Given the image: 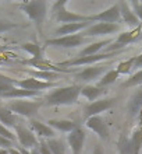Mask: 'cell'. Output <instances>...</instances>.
Wrapping results in <instances>:
<instances>
[{
    "label": "cell",
    "instance_id": "13",
    "mask_svg": "<svg viewBox=\"0 0 142 154\" xmlns=\"http://www.w3.org/2000/svg\"><path fill=\"white\" fill-rule=\"evenodd\" d=\"M85 126L89 130H92L95 134H97L99 139H102V140H107V139H109L110 128L100 115H99V116H92V118H89V119H86Z\"/></svg>",
    "mask_w": 142,
    "mask_h": 154
},
{
    "label": "cell",
    "instance_id": "36",
    "mask_svg": "<svg viewBox=\"0 0 142 154\" xmlns=\"http://www.w3.org/2000/svg\"><path fill=\"white\" fill-rule=\"evenodd\" d=\"M131 8L134 10V13L137 14V17L139 18V21L142 23V2H137V0H132L130 2Z\"/></svg>",
    "mask_w": 142,
    "mask_h": 154
},
{
    "label": "cell",
    "instance_id": "6",
    "mask_svg": "<svg viewBox=\"0 0 142 154\" xmlns=\"http://www.w3.org/2000/svg\"><path fill=\"white\" fill-rule=\"evenodd\" d=\"M16 136L18 143H20V147H22L25 150H33L39 146V139L36 137V134L31 130V128H27L22 122L17 125Z\"/></svg>",
    "mask_w": 142,
    "mask_h": 154
},
{
    "label": "cell",
    "instance_id": "2",
    "mask_svg": "<svg viewBox=\"0 0 142 154\" xmlns=\"http://www.w3.org/2000/svg\"><path fill=\"white\" fill-rule=\"evenodd\" d=\"M18 7L35 24L38 31L42 32V24L46 18V14H48V2H45V0H31V2H24V3L18 4Z\"/></svg>",
    "mask_w": 142,
    "mask_h": 154
},
{
    "label": "cell",
    "instance_id": "28",
    "mask_svg": "<svg viewBox=\"0 0 142 154\" xmlns=\"http://www.w3.org/2000/svg\"><path fill=\"white\" fill-rule=\"evenodd\" d=\"M118 76L120 74L117 73V70L116 69H110L109 72H106L103 76L99 79V81H97V87H102V88H106L107 85L110 84H113V83H116L118 79Z\"/></svg>",
    "mask_w": 142,
    "mask_h": 154
},
{
    "label": "cell",
    "instance_id": "8",
    "mask_svg": "<svg viewBox=\"0 0 142 154\" xmlns=\"http://www.w3.org/2000/svg\"><path fill=\"white\" fill-rule=\"evenodd\" d=\"M141 32H142V27L130 29V31H126V32H120L117 35V38L113 41V44L106 48V52H120L121 48L132 44V42H137L139 39V37H141Z\"/></svg>",
    "mask_w": 142,
    "mask_h": 154
},
{
    "label": "cell",
    "instance_id": "19",
    "mask_svg": "<svg viewBox=\"0 0 142 154\" xmlns=\"http://www.w3.org/2000/svg\"><path fill=\"white\" fill-rule=\"evenodd\" d=\"M50 128H53L57 132H61V133H71L73 130H75L78 128V123L74 121H70V119H49L46 122Z\"/></svg>",
    "mask_w": 142,
    "mask_h": 154
},
{
    "label": "cell",
    "instance_id": "37",
    "mask_svg": "<svg viewBox=\"0 0 142 154\" xmlns=\"http://www.w3.org/2000/svg\"><path fill=\"white\" fill-rule=\"evenodd\" d=\"M13 146H14V142L3 137V136H0V149H3V150H10V149H13Z\"/></svg>",
    "mask_w": 142,
    "mask_h": 154
},
{
    "label": "cell",
    "instance_id": "11",
    "mask_svg": "<svg viewBox=\"0 0 142 154\" xmlns=\"http://www.w3.org/2000/svg\"><path fill=\"white\" fill-rule=\"evenodd\" d=\"M89 23H112V24H118V21L121 20V14H120V6L118 3L110 6L103 11L97 13V14H91L88 16Z\"/></svg>",
    "mask_w": 142,
    "mask_h": 154
},
{
    "label": "cell",
    "instance_id": "34",
    "mask_svg": "<svg viewBox=\"0 0 142 154\" xmlns=\"http://www.w3.org/2000/svg\"><path fill=\"white\" fill-rule=\"evenodd\" d=\"M18 27H21L18 23H13V21H8V20H3V18H0V34L7 32V31H10V29L18 28Z\"/></svg>",
    "mask_w": 142,
    "mask_h": 154
},
{
    "label": "cell",
    "instance_id": "5",
    "mask_svg": "<svg viewBox=\"0 0 142 154\" xmlns=\"http://www.w3.org/2000/svg\"><path fill=\"white\" fill-rule=\"evenodd\" d=\"M120 52H105V53H96V55H91V56H77L70 60L61 62L59 66L61 67H75V66H94L100 63L102 60L106 59H112V57L117 56Z\"/></svg>",
    "mask_w": 142,
    "mask_h": 154
},
{
    "label": "cell",
    "instance_id": "42",
    "mask_svg": "<svg viewBox=\"0 0 142 154\" xmlns=\"http://www.w3.org/2000/svg\"><path fill=\"white\" fill-rule=\"evenodd\" d=\"M8 153H10V154H21L20 150H18L17 147H16V149H14V147H13V149H10V150H8Z\"/></svg>",
    "mask_w": 142,
    "mask_h": 154
},
{
    "label": "cell",
    "instance_id": "25",
    "mask_svg": "<svg viewBox=\"0 0 142 154\" xmlns=\"http://www.w3.org/2000/svg\"><path fill=\"white\" fill-rule=\"evenodd\" d=\"M117 147L120 154H135L132 140H131V137L127 133H121V136L118 139Z\"/></svg>",
    "mask_w": 142,
    "mask_h": 154
},
{
    "label": "cell",
    "instance_id": "12",
    "mask_svg": "<svg viewBox=\"0 0 142 154\" xmlns=\"http://www.w3.org/2000/svg\"><path fill=\"white\" fill-rule=\"evenodd\" d=\"M110 70L109 65H94V66H88V67H84L81 72H78L75 74V79L78 81H84V83H91V81H95L97 79H100L106 72Z\"/></svg>",
    "mask_w": 142,
    "mask_h": 154
},
{
    "label": "cell",
    "instance_id": "9",
    "mask_svg": "<svg viewBox=\"0 0 142 154\" xmlns=\"http://www.w3.org/2000/svg\"><path fill=\"white\" fill-rule=\"evenodd\" d=\"M121 31L120 24H112V23H95L86 28L84 32H81L85 38L88 37H107V35H114Z\"/></svg>",
    "mask_w": 142,
    "mask_h": 154
},
{
    "label": "cell",
    "instance_id": "21",
    "mask_svg": "<svg viewBox=\"0 0 142 154\" xmlns=\"http://www.w3.org/2000/svg\"><path fill=\"white\" fill-rule=\"evenodd\" d=\"M127 109H128L130 116H138L139 112L142 111V85L130 97Z\"/></svg>",
    "mask_w": 142,
    "mask_h": 154
},
{
    "label": "cell",
    "instance_id": "17",
    "mask_svg": "<svg viewBox=\"0 0 142 154\" xmlns=\"http://www.w3.org/2000/svg\"><path fill=\"white\" fill-rule=\"evenodd\" d=\"M29 128H31V130L33 133L36 134V137H39L41 140L54 139V136H56V130L53 128H50L48 123L36 121V119H29Z\"/></svg>",
    "mask_w": 142,
    "mask_h": 154
},
{
    "label": "cell",
    "instance_id": "39",
    "mask_svg": "<svg viewBox=\"0 0 142 154\" xmlns=\"http://www.w3.org/2000/svg\"><path fill=\"white\" fill-rule=\"evenodd\" d=\"M92 154H106V153H105L103 146L97 143V144H95V146H94V151H92Z\"/></svg>",
    "mask_w": 142,
    "mask_h": 154
},
{
    "label": "cell",
    "instance_id": "32",
    "mask_svg": "<svg viewBox=\"0 0 142 154\" xmlns=\"http://www.w3.org/2000/svg\"><path fill=\"white\" fill-rule=\"evenodd\" d=\"M14 83H16V79H11V77H7L0 73V95L16 88Z\"/></svg>",
    "mask_w": 142,
    "mask_h": 154
},
{
    "label": "cell",
    "instance_id": "22",
    "mask_svg": "<svg viewBox=\"0 0 142 154\" xmlns=\"http://www.w3.org/2000/svg\"><path fill=\"white\" fill-rule=\"evenodd\" d=\"M103 94H106V88H102V87H97V85L94 84H86L81 90V97H84L85 100H88L91 102L100 100Z\"/></svg>",
    "mask_w": 142,
    "mask_h": 154
},
{
    "label": "cell",
    "instance_id": "1",
    "mask_svg": "<svg viewBox=\"0 0 142 154\" xmlns=\"http://www.w3.org/2000/svg\"><path fill=\"white\" fill-rule=\"evenodd\" d=\"M82 87L78 84L65 85V87H57L52 90L45 97L46 106H60V105H74L78 104V100L81 97Z\"/></svg>",
    "mask_w": 142,
    "mask_h": 154
},
{
    "label": "cell",
    "instance_id": "16",
    "mask_svg": "<svg viewBox=\"0 0 142 154\" xmlns=\"http://www.w3.org/2000/svg\"><path fill=\"white\" fill-rule=\"evenodd\" d=\"M120 6V14H121V21L126 25H128L131 29L139 28L142 27V23L139 21V18L137 17V14L134 13V10L131 8L128 2H118Z\"/></svg>",
    "mask_w": 142,
    "mask_h": 154
},
{
    "label": "cell",
    "instance_id": "20",
    "mask_svg": "<svg viewBox=\"0 0 142 154\" xmlns=\"http://www.w3.org/2000/svg\"><path fill=\"white\" fill-rule=\"evenodd\" d=\"M41 94V91H29V90H22L16 87L14 90L8 91V93H4L0 95V98H6V100H28V98H33L38 97Z\"/></svg>",
    "mask_w": 142,
    "mask_h": 154
},
{
    "label": "cell",
    "instance_id": "4",
    "mask_svg": "<svg viewBox=\"0 0 142 154\" xmlns=\"http://www.w3.org/2000/svg\"><path fill=\"white\" fill-rule=\"evenodd\" d=\"M68 3V0H60L53 4V17L57 23H61V25L64 24H71V23H84V21H89L88 16L84 14H78V13L70 11L65 7Z\"/></svg>",
    "mask_w": 142,
    "mask_h": 154
},
{
    "label": "cell",
    "instance_id": "38",
    "mask_svg": "<svg viewBox=\"0 0 142 154\" xmlns=\"http://www.w3.org/2000/svg\"><path fill=\"white\" fill-rule=\"evenodd\" d=\"M38 150H39V153L41 154H53L52 151H50V149H49L48 143H46V140H39V146H38Z\"/></svg>",
    "mask_w": 142,
    "mask_h": 154
},
{
    "label": "cell",
    "instance_id": "35",
    "mask_svg": "<svg viewBox=\"0 0 142 154\" xmlns=\"http://www.w3.org/2000/svg\"><path fill=\"white\" fill-rule=\"evenodd\" d=\"M0 136H3V137L8 139V140H11V142H16V139H17L16 134L13 133L8 128H6L4 125H1V123H0Z\"/></svg>",
    "mask_w": 142,
    "mask_h": 154
},
{
    "label": "cell",
    "instance_id": "24",
    "mask_svg": "<svg viewBox=\"0 0 142 154\" xmlns=\"http://www.w3.org/2000/svg\"><path fill=\"white\" fill-rule=\"evenodd\" d=\"M112 44H113L112 38H110V39H103V41H99V42L89 44V45H86L85 48L82 49L78 56H91V55H96V53H99V51H100V49L107 48V46H109V45H112Z\"/></svg>",
    "mask_w": 142,
    "mask_h": 154
},
{
    "label": "cell",
    "instance_id": "43",
    "mask_svg": "<svg viewBox=\"0 0 142 154\" xmlns=\"http://www.w3.org/2000/svg\"><path fill=\"white\" fill-rule=\"evenodd\" d=\"M0 154H10L8 150H3V149H0Z\"/></svg>",
    "mask_w": 142,
    "mask_h": 154
},
{
    "label": "cell",
    "instance_id": "7",
    "mask_svg": "<svg viewBox=\"0 0 142 154\" xmlns=\"http://www.w3.org/2000/svg\"><path fill=\"white\" fill-rule=\"evenodd\" d=\"M86 42V38L82 34H74V35H67V37H54L45 41L46 46H54V48H65L73 49L78 48Z\"/></svg>",
    "mask_w": 142,
    "mask_h": 154
},
{
    "label": "cell",
    "instance_id": "40",
    "mask_svg": "<svg viewBox=\"0 0 142 154\" xmlns=\"http://www.w3.org/2000/svg\"><path fill=\"white\" fill-rule=\"evenodd\" d=\"M142 69V53L141 55H138L137 56V60H135V67H134V70H141Z\"/></svg>",
    "mask_w": 142,
    "mask_h": 154
},
{
    "label": "cell",
    "instance_id": "29",
    "mask_svg": "<svg viewBox=\"0 0 142 154\" xmlns=\"http://www.w3.org/2000/svg\"><path fill=\"white\" fill-rule=\"evenodd\" d=\"M46 143L53 154H65V143L63 139H49Z\"/></svg>",
    "mask_w": 142,
    "mask_h": 154
},
{
    "label": "cell",
    "instance_id": "27",
    "mask_svg": "<svg viewBox=\"0 0 142 154\" xmlns=\"http://www.w3.org/2000/svg\"><path fill=\"white\" fill-rule=\"evenodd\" d=\"M25 72L33 79L49 81V83H54V80L59 77V73H56V72H41V70H25Z\"/></svg>",
    "mask_w": 142,
    "mask_h": 154
},
{
    "label": "cell",
    "instance_id": "10",
    "mask_svg": "<svg viewBox=\"0 0 142 154\" xmlns=\"http://www.w3.org/2000/svg\"><path fill=\"white\" fill-rule=\"evenodd\" d=\"M116 104H117L116 98H100V100H97L95 102H91L84 109V118L86 121V119H89L92 116H99V115L106 112L107 109L113 108Z\"/></svg>",
    "mask_w": 142,
    "mask_h": 154
},
{
    "label": "cell",
    "instance_id": "30",
    "mask_svg": "<svg viewBox=\"0 0 142 154\" xmlns=\"http://www.w3.org/2000/svg\"><path fill=\"white\" fill-rule=\"evenodd\" d=\"M135 60H137V56H132V57H130V59H127V60L121 62V63L116 67L117 73L121 74V76L123 74H130L135 67Z\"/></svg>",
    "mask_w": 142,
    "mask_h": 154
},
{
    "label": "cell",
    "instance_id": "3",
    "mask_svg": "<svg viewBox=\"0 0 142 154\" xmlns=\"http://www.w3.org/2000/svg\"><path fill=\"white\" fill-rule=\"evenodd\" d=\"M45 105V101H29V100H14L7 104V108L11 111L13 114H16L17 116H24L33 119V116H36L39 109Z\"/></svg>",
    "mask_w": 142,
    "mask_h": 154
},
{
    "label": "cell",
    "instance_id": "18",
    "mask_svg": "<svg viewBox=\"0 0 142 154\" xmlns=\"http://www.w3.org/2000/svg\"><path fill=\"white\" fill-rule=\"evenodd\" d=\"M91 27L89 21H84V23H71V24L60 25L56 29V37H67V35H74V34L84 32L86 28Z\"/></svg>",
    "mask_w": 142,
    "mask_h": 154
},
{
    "label": "cell",
    "instance_id": "41",
    "mask_svg": "<svg viewBox=\"0 0 142 154\" xmlns=\"http://www.w3.org/2000/svg\"><path fill=\"white\" fill-rule=\"evenodd\" d=\"M11 46H8V45H0V53L1 52H6L7 49H10Z\"/></svg>",
    "mask_w": 142,
    "mask_h": 154
},
{
    "label": "cell",
    "instance_id": "15",
    "mask_svg": "<svg viewBox=\"0 0 142 154\" xmlns=\"http://www.w3.org/2000/svg\"><path fill=\"white\" fill-rule=\"evenodd\" d=\"M85 140H86V133L81 126H78L75 130H73L71 133L67 134V144L71 149L73 154H81Z\"/></svg>",
    "mask_w": 142,
    "mask_h": 154
},
{
    "label": "cell",
    "instance_id": "14",
    "mask_svg": "<svg viewBox=\"0 0 142 154\" xmlns=\"http://www.w3.org/2000/svg\"><path fill=\"white\" fill-rule=\"evenodd\" d=\"M14 85L22 90H29V91H42V90L54 88L56 83H49V81H42L33 77H27L22 80H16Z\"/></svg>",
    "mask_w": 142,
    "mask_h": 154
},
{
    "label": "cell",
    "instance_id": "33",
    "mask_svg": "<svg viewBox=\"0 0 142 154\" xmlns=\"http://www.w3.org/2000/svg\"><path fill=\"white\" fill-rule=\"evenodd\" d=\"M137 85H142V69L135 72L123 83V87H137Z\"/></svg>",
    "mask_w": 142,
    "mask_h": 154
},
{
    "label": "cell",
    "instance_id": "23",
    "mask_svg": "<svg viewBox=\"0 0 142 154\" xmlns=\"http://www.w3.org/2000/svg\"><path fill=\"white\" fill-rule=\"evenodd\" d=\"M0 123L8 129H11V128L16 129L20 121H18V116L16 114H13L6 105H0Z\"/></svg>",
    "mask_w": 142,
    "mask_h": 154
},
{
    "label": "cell",
    "instance_id": "31",
    "mask_svg": "<svg viewBox=\"0 0 142 154\" xmlns=\"http://www.w3.org/2000/svg\"><path fill=\"white\" fill-rule=\"evenodd\" d=\"M131 140H132V144H134L135 154H139L142 150V126H137V128L132 130Z\"/></svg>",
    "mask_w": 142,
    "mask_h": 154
},
{
    "label": "cell",
    "instance_id": "26",
    "mask_svg": "<svg viewBox=\"0 0 142 154\" xmlns=\"http://www.w3.org/2000/svg\"><path fill=\"white\" fill-rule=\"evenodd\" d=\"M20 49L29 53L33 59H42L43 57V48H42L41 45L35 44V42H27V44L20 45Z\"/></svg>",
    "mask_w": 142,
    "mask_h": 154
}]
</instances>
